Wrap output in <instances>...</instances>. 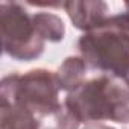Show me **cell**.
I'll return each mask as SVG.
<instances>
[{
    "label": "cell",
    "mask_w": 129,
    "mask_h": 129,
    "mask_svg": "<svg viewBox=\"0 0 129 129\" xmlns=\"http://www.w3.org/2000/svg\"><path fill=\"white\" fill-rule=\"evenodd\" d=\"M66 105L81 123H129V79L100 75L69 93Z\"/></svg>",
    "instance_id": "6da1fadb"
},
{
    "label": "cell",
    "mask_w": 129,
    "mask_h": 129,
    "mask_svg": "<svg viewBox=\"0 0 129 129\" xmlns=\"http://www.w3.org/2000/svg\"><path fill=\"white\" fill-rule=\"evenodd\" d=\"M78 49L91 70L129 79V12L109 15L79 38Z\"/></svg>",
    "instance_id": "7a4b0ae2"
},
{
    "label": "cell",
    "mask_w": 129,
    "mask_h": 129,
    "mask_svg": "<svg viewBox=\"0 0 129 129\" xmlns=\"http://www.w3.org/2000/svg\"><path fill=\"white\" fill-rule=\"evenodd\" d=\"M0 103L18 105L30 111L38 120L50 115L62 105L55 72L34 69L23 75L5 76L0 82Z\"/></svg>",
    "instance_id": "3957f363"
},
{
    "label": "cell",
    "mask_w": 129,
    "mask_h": 129,
    "mask_svg": "<svg viewBox=\"0 0 129 129\" xmlns=\"http://www.w3.org/2000/svg\"><path fill=\"white\" fill-rule=\"evenodd\" d=\"M0 37L3 53L17 61H34L43 55L46 47L32 14L17 2L0 3Z\"/></svg>",
    "instance_id": "277c9868"
},
{
    "label": "cell",
    "mask_w": 129,
    "mask_h": 129,
    "mask_svg": "<svg viewBox=\"0 0 129 129\" xmlns=\"http://www.w3.org/2000/svg\"><path fill=\"white\" fill-rule=\"evenodd\" d=\"M64 9L69 14L73 26L79 30L91 32L100 27L108 15V5L102 0H70L64 2Z\"/></svg>",
    "instance_id": "5b68a950"
},
{
    "label": "cell",
    "mask_w": 129,
    "mask_h": 129,
    "mask_svg": "<svg viewBox=\"0 0 129 129\" xmlns=\"http://www.w3.org/2000/svg\"><path fill=\"white\" fill-rule=\"evenodd\" d=\"M56 82L59 85V90L72 93L78 90L84 82L87 76V64L82 59V56H69L62 61V64L55 72Z\"/></svg>",
    "instance_id": "8992f818"
},
{
    "label": "cell",
    "mask_w": 129,
    "mask_h": 129,
    "mask_svg": "<svg viewBox=\"0 0 129 129\" xmlns=\"http://www.w3.org/2000/svg\"><path fill=\"white\" fill-rule=\"evenodd\" d=\"M0 129H41L40 120L14 103H0Z\"/></svg>",
    "instance_id": "52a82bcc"
},
{
    "label": "cell",
    "mask_w": 129,
    "mask_h": 129,
    "mask_svg": "<svg viewBox=\"0 0 129 129\" xmlns=\"http://www.w3.org/2000/svg\"><path fill=\"white\" fill-rule=\"evenodd\" d=\"M32 20H34V24H35L38 34L41 35V38L44 41L58 43V41L64 40L66 26H64V21L61 20V17H58L56 14L35 12V14H32Z\"/></svg>",
    "instance_id": "ba28073f"
},
{
    "label": "cell",
    "mask_w": 129,
    "mask_h": 129,
    "mask_svg": "<svg viewBox=\"0 0 129 129\" xmlns=\"http://www.w3.org/2000/svg\"><path fill=\"white\" fill-rule=\"evenodd\" d=\"M79 124L81 121L64 103L55 112L40 120L41 129H78Z\"/></svg>",
    "instance_id": "9c48e42d"
},
{
    "label": "cell",
    "mask_w": 129,
    "mask_h": 129,
    "mask_svg": "<svg viewBox=\"0 0 129 129\" xmlns=\"http://www.w3.org/2000/svg\"><path fill=\"white\" fill-rule=\"evenodd\" d=\"M82 129H115V127L103 124V123H87Z\"/></svg>",
    "instance_id": "30bf717a"
},
{
    "label": "cell",
    "mask_w": 129,
    "mask_h": 129,
    "mask_svg": "<svg viewBox=\"0 0 129 129\" xmlns=\"http://www.w3.org/2000/svg\"><path fill=\"white\" fill-rule=\"evenodd\" d=\"M124 8H126V12H129V2L124 3Z\"/></svg>",
    "instance_id": "8fae6325"
}]
</instances>
